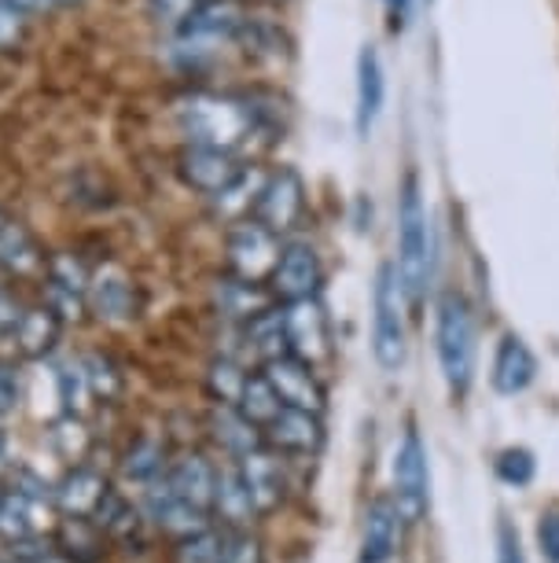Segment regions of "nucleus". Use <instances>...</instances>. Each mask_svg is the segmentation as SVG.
<instances>
[{"mask_svg":"<svg viewBox=\"0 0 559 563\" xmlns=\"http://www.w3.org/2000/svg\"><path fill=\"white\" fill-rule=\"evenodd\" d=\"M170 461H174V456H170V445H166V439L144 431L122 450L119 475L125 483H133V486H141V490H144V486H152L155 479H163Z\"/></svg>","mask_w":559,"mask_h":563,"instance_id":"23","label":"nucleus"},{"mask_svg":"<svg viewBox=\"0 0 559 563\" xmlns=\"http://www.w3.org/2000/svg\"><path fill=\"white\" fill-rule=\"evenodd\" d=\"M0 563H12V560H8V556H0Z\"/></svg>","mask_w":559,"mask_h":563,"instance_id":"50","label":"nucleus"},{"mask_svg":"<svg viewBox=\"0 0 559 563\" xmlns=\"http://www.w3.org/2000/svg\"><path fill=\"white\" fill-rule=\"evenodd\" d=\"M59 4H74V0H59Z\"/></svg>","mask_w":559,"mask_h":563,"instance_id":"51","label":"nucleus"},{"mask_svg":"<svg viewBox=\"0 0 559 563\" xmlns=\"http://www.w3.org/2000/svg\"><path fill=\"white\" fill-rule=\"evenodd\" d=\"M497 563H526L519 530H515L508 519H501L497 523Z\"/></svg>","mask_w":559,"mask_h":563,"instance_id":"45","label":"nucleus"},{"mask_svg":"<svg viewBox=\"0 0 559 563\" xmlns=\"http://www.w3.org/2000/svg\"><path fill=\"white\" fill-rule=\"evenodd\" d=\"M236 464V475L239 483H244V490L250 497V505H255V516H272L277 508L283 505V497H288V479H283V464L280 456L269 450V445H261V450L239 456Z\"/></svg>","mask_w":559,"mask_h":563,"instance_id":"15","label":"nucleus"},{"mask_svg":"<svg viewBox=\"0 0 559 563\" xmlns=\"http://www.w3.org/2000/svg\"><path fill=\"white\" fill-rule=\"evenodd\" d=\"M217 563H266V552H261V541L250 530H228Z\"/></svg>","mask_w":559,"mask_h":563,"instance_id":"39","label":"nucleus"},{"mask_svg":"<svg viewBox=\"0 0 559 563\" xmlns=\"http://www.w3.org/2000/svg\"><path fill=\"white\" fill-rule=\"evenodd\" d=\"M89 313L103 324H125L136 317V284L119 262H108L89 276Z\"/></svg>","mask_w":559,"mask_h":563,"instance_id":"16","label":"nucleus"},{"mask_svg":"<svg viewBox=\"0 0 559 563\" xmlns=\"http://www.w3.org/2000/svg\"><path fill=\"white\" fill-rule=\"evenodd\" d=\"M52 541H56L59 556L67 563H103V560H108V552H111L108 538H103V530L92 523V519L59 516Z\"/></svg>","mask_w":559,"mask_h":563,"instance_id":"27","label":"nucleus"},{"mask_svg":"<svg viewBox=\"0 0 559 563\" xmlns=\"http://www.w3.org/2000/svg\"><path fill=\"white\" fill-rule=\"evenodd\" d=\"M383 4L390 8V30H402L409 15V0H383Z\"/></svg>","mask_w":559,"mask_h":563,"instance_id":"47","label":"nucleus"},{"mask_svg":"<svg viewBox=\"0 0 559 563\" xmlns=\"http://www.w3.org/2000/svg\"><path fill=\"white\" fill-rule=\"evenodd\" d=\"M177 125L185 141L199 147H217V152L239 155L255 136L266 133V111L250 97H232V92H192L177 103Z\"/></svg>","mask_w":559,"mask_h":563,"instance_id":"1","label":"nucleus"},{"mask_svg":"<svg viewBox=\"0 0 559 563\" xmlns=\"http://www.w3.org/2000/svg\"><path fill=\"white\" fill-rule=\"evenodd\" d=\"M0 494H4V486H0Z\"/></svg>","mask_w":559,"mask_h":563,"instance_id":"52","label":"nucleus"},{"mask_svg":"<svg viewBox=\"0 0 559 563\" xmlns=\"http://www.w3.org/2000/svg\"><path fill=\"white\" fill-rule=\"evenodd\" d=\"M23 372H19L15 361L0 357V420L15 417L19 406H23Z\"/></svg>","mask_w":559,"mask_h":563,"instance_id":"38","label":"nucleus"},{"mask_svg":"<svg viewBox=\"0 0 559 563\" xmlns=\"http://www.w3.org/2000/svg\"><path fill=\"white\" fill-rule=\"evenodd\" d=\"M15 472V456H12V439H8V431L0 428V486L8 483V475Z\"/></svg>","mask_w":559,"mask_h":563,"instance_id":"46","label":"nucleus"},{"mask_svg":"<svg viewBox=\"0 0 559 563\" xmlns=\"http://www.w3.org/2000/svg\"><path fill=\"white\" fill-rule=\"evenodd\" d=\"M48 265L45 247L30 232L23 221H8V229L0 232V273L12 280H41Z\"/></svg>","mask_w":559,"mask_h":563,"instance_id":"20","label":"nucleus"},{"mask_svg":"<svg viewBox=\"0 0 559 563\" xmlns=\"http://www.w3.org/2000/svg\"><path fill=\"white\" fill-rule=\"evenodd\" d=\"M210 519L221 527V530H250L255 523V505L244 490L236 475V464L228 467H217V486H214V505H210Z\"/></svg>","mask_w":559,"mask_h":563,"instance_id":"26","label":"nucleus"},{"mask_svg":"<svg viewBox=\"0 0 559 563\" xmlns=\"http://www.w3.org/2000/svg\"><path fill=\"white\" fill-rule=\"evenodd\" d=\"M111 494V475L97 464H74L52 483V505L67 519H97Z\"/></svg>","mask_w":559,"mask_h":563,"instance_id":"11","label":"nucleus"},{"mask_svg":"<svg viewBox=\"0 0 559 563\" xmlns=\"http://www.w3.org/2000/svg\"><path fill=\"white\" fill-rule=\"evenodd\" d=\"M23 313H26V302L4 284V288H0V343H12V335H15L19 321H23Z\"/></svg>","mask_w":559,"mask_h":563,"instance_id":"42","label":"nucleus"},{"mask_svg":"<svg viewBox=\"0 0 559 563\" xmlns=\"http://www.w3.org/2000/svg\"><path fill=\"white\" fill-rule=\"evenodd\" d=\"M247 376H250V372L239 365V361H232L228 354H221V357H214L206 365V376H203L206 395L214 398V406H232V409H236L239 395H244Z\"/></svg>","mask_w":559,"mask_h":563,"instance_id":"35","label":"nucleus"},{"mask_svg":"<svg viewBox=\"0 0 559 563\" xmlns=\"http://www.w3.org/2000/svg\"><path fill=\"white\" fill-rule=\"evenodd\" d=\"M56 398H59V412H70V417H86V412L97 406L86 379V368H81L78 357L63 361L56 368Z\"/></svg>","mask_w":559,"mask_h":563,"instance_id":"36","label":"nucleus"},{"mask_svg":"<svg viewBox=\"0 0 559 563\" xmlns=\"http://www.w3.org/2000/svg\"><path fill=\"white\" fill-rule=\"evenodd\" d=\"M12 4L19 8V12H23L26 19L30 15H41V12H48L52 4H59V0H12Z\"/></svg>","mask_w":559,"mask_h":563,"instance_id":"48","label":"nucleus"},{"mask_svg":"<svg viewBox=\"0 0 559 563\" xmlns=\"http://www.w3.org/2000/svg\"><path fill=\"white\" fill-rule=\"evenodd\" d=\"M100 530H103V538H108V545L111 549H122V552H136V549H144V530H147V519L141 512V505L133 501V497H125L114 490L108 497V505L100 508V516L92 519Z\"/></svg>","mask_w":559,"mask_h":563,"instance_id":"22","label":"nucleus"},{"mask_svg":"<svg viewBox=\"0 0 559 563\" xmlns=\"http://www.w3.org/2000/svg\"><path fill=\"white\" fill-rule=\"evenodd\" d=\"M89 276L92 269L78 254L70 251L48 254L41 288H45V306L63 324H81L89 317Z\"/></svg>","mask_w":559,"mask_h":563,"instance_id":"6","label":"nucleus"},{"mask_svg":"<svg viewBox=\"0 0 559 563\" xmlns=\"http://www.w3.org/2000/svg\"><path fill=\"white\" fill-rule=\"evenodd\" d=\"M206 0H152V15L158 23H170V26H181L188 15H195Z\"/></svg>","mask_w":559,"mask_h":563,"instance_id":"43","label":"nucleus"},{"mask_svg":"<svg viewBox=\"0 0 559 563\" xmlns=\"http://www.w3.org/2000/svg\"><path fill=\"white\" fill-rule=\"evenodd\" d=\"M280 236H272L255 218H244L225 232V273L247 284H266L280 262Z\"/></svg>","mask_w":559,"mask_h":563,"instance_id":"5","label":"nucleus"},{"mask_svg":"<svg viewBox=\"0 0 559 563\" xmlns=\"http://www.w3.org/2000/svg\"><path fill=\"white\" fill-rule=\"evenodd\" d=\"M272 295L266 284H247V280H236V276H217L214 284V310L221 321L228 324H250L255 317H261L266 310H272Z\"/></svg>","mask_w":559,"mask_h":563,"instance_id":"21","label":"nucleus"},{"mask_svg":"<svg viewBox=\"0 0 559 563\" xmlns=\"http://www.w3.org/2000/svg\"><path fill=\"white\" fill-rule=\"evenodd\" d=\"M435 343L438 365L452 395H468L474 379V357H479V332H474V313L463 295L449 291L438 299L435 317Z\"/></svg>","mask_w":559,"mask_h":563,"instance_id":"3","label":"nucleus"},{"mask_svg":"<svg viewBox=\"0 0 559 563\" xmlns=\"http://www.w3.org/2000/svg\"><path fill=\"white\" fill-rule=\"evenodd\" d=\"M534 376H537V357L530 354V346L519 335H504L497 343V354H493V372H490L493 387L501 395H523L534 384Z\"/></svg>","mask_w":559,"mask_h":563,"instance_id":"25","label":"nucleus"},{"mask_svg":"<svg viewBox=\"0 0 559 563\" xmlns=\"http://www.w3.org/2000/svg\"><path fill=\"white\" fill-rule=\"evenodd\" d=\"M324 284V265L321 254H316L305 240H288L280 247V262L269 276V295L277 306H291V302H305L316 299Z\"/></svg>","mask_w":559,"mask_h":563,"instance_id":"10","label":"nucleus"},{"mask_svg":"<svg viewBox=\"0 0 559 563\" xmlns=\"http://www.w3.org/2000/svg\"><path fill=\"white\" fill-rule=\"evenodd\" d=\"M30 19L19 12L12 0H0V52H12L23 45Z\"/></svg>","mask_w":559,"mask_h":563,"instance_id":"41","label":"nucleus"},{"mask_svg":"<svg viewBox=\"0 0 559 563\" xmlns=\"http://www.w3.org/2000/svg\"><path fill=\"white\" fill-rule=\"evenodd\" d=\"M136 505H141L147 527H155L158 534H166L170 541L192 538V534H199V530L214 527V519H210L206 512H199L195 505H188L185 497H177L166 479H155L152 486H144L141 501Z\"/></svg>","mask_w":559,"mask_h":563,"instance_id":"12","label":"nucleus"},{"mask_svg":"<svg viewBox=\"0 0 559 563\" xmlns=\"http://www.w3.org/2000/svg\"><path fill=\"white\" fill-rule=\"evenodd\" d=\"M261 180H266V174H258L255 166L244 169V177L236 180L232 188H225L217 199H210L214 203V214L221 221H228V225H236V221L250 218V210H255L258 203V192H261Z\"/></svg>","mask_w":559,"mask_h":563,"instance_id":"33","label":"nucleus"},{"mask_svg":"<svg viewBox=\"0 0 559 563\" xmlns=\"http://www.w3.org/2000/svg\"><path fill=\"white\" fill-rule=\"evenodd\" d=\"M63 339V321L48 310L45 302L41 306H26L23 321H19L15 335H12V350L23 361H45L59 350Z\"/></svg>","mask_w":559,"mask_h":563,"instance_id":"24","label":"nucleus"},{"mask_svg":"<svg viewBox=\"0 0 559 563\" xmlns=\"http://www.w3.org/2000/svg\"><path fill=\"white\" fill-rule=\"evenodd\" d=\"M78 361H81V368H86L92 401H97V406H119L125 395V372L119 368V361L111 354H103V350H89V354H81Z\"/></svg>","mask_w":559,"mask_h":563,"instance_id":"31","label":"nucleus"},{"mask_svg":"<svg viewBox=\"0 0 559 563\" xmlns=\"http://www.w3.org/2000/svg\"><path fill=\"white\" fill-rule=\"evenodd\" d=\"M163 479L170 483V490L177 497H185L188 505H195L199 512L210 516V505H214V486H217V464L214 461H206V456L195 453V450H185V453H177L170 461Z\"/></svg>","mask_w":559,"mask_h":563,"instance_id":"18","label":"nucleus"},{"mask_svg":"<svg viewBox=\"0 0 559 563\" xmlns=\"http://www.w3.org/2000/svg\"><path fill=\"white\" fill-rule=\"evenodd\" d=\"M0 288H4V284H0Z\"/></svg>","mask_w":559,"mask_h":563,"instance_id":"53","label":"nucleus"},{"mask_svg":"<svg viewBox=\"0 0 559 563\" xmlns=\"http://www.w3.org/2000/svg\"><path fill=\"white\" fill-rule=\"evenodd\" d=\"M534 453L530 450H504L497 456V475L508 486H526L534 479Z\"/></svg>","mask_w":559,"mask_h":563,"instance_id":"40","label":"nucleus"},{"mask_svg":"<svg viewBox=\"0 0 559 563\" xmlns=\"http://www.w3.org/2000/svg\"><path fill=\"white\" fill-rule=\"evenodd\" d=\"M8 221H12V218H8V210H4V207H0V232H4V229H8Z\"/></svg>","mask_w":559,"mask_h":563,"instance_id":"49","label":"nucleus"},{"mask_svg":"<svg viewBox=\"0 0 559 563\" xmlns=\"http://www.w3.org/2000/svg\"><path fill=\"white\" fill-rule=\"evenodd\" d=\"M247 163L232 152H217V147H199V144H188L181 155H177V174L192 192L206 196V199H217L225 188L236 185L244 177Z\"/></svg>","mask_w":559,"mask_h":563,"instance_id":"13","label":"nucleus"},{"mask_svg":"<svg viewBox=\"0 0 559 563\" xmlns=\"http://www.w3.org/2000/svg\"><path fill=\"white\" fill-rule=\"evenodd\" d=\"M210 439H214L232 461H239V456L266 445L255 423L239 417V409H232V406H214V412H210Z\"/></svg>","mask_w":559,"mask_h":563,"instance_id":"29","label":"nucleus"},{"mask_svg":"<svg viewBox=\"0 0 559 563\" xmlns=\"http://www.w3.org/2000/svg\"><path fill=\"white\" fill-rule=\"evenodd\" d=\"M383 63H379V52L372 45H365L361 56H357V133L361 136L372 133L379 111H383Z\"/></svg>","mask_w":559,"mask_h":563,"instance_id":"28","label":"nucleus"},{"mask_svg":"<svg viewBox=\"0 0 559 563\" xmlns=\"http://www.w3.org/2000/svg\"><path fill=\"white\" fill-rule=\"evenodd\" d=\"M92 442H97V439H92L86 417H70V412H59V417L48 423V450L56 453L67 467L89 464Z\"/></svg>","mask_w":559,"mask_h":563,"instance_id":"30","label":"nucleus"},{"mask_svg":"<svg viewBox=\"0 0 559 563\" xmlns=\"http://www.w3.org/2000/svg\"><path fill=\"white\" fill-rule=\"evenodd\" d=\"M239 332H244L247 346L255 350V357L261 361V365L272 361V357L288 354V339H283V310H280V306H272V310L255 317V321L244 324Z\"/></svg>","mask_w":559,"mask_h":563,"instance_id":"34","label":"nucleus"},{"mask_svg":"<svg viewBox=\"0 0 559 563\" xmlns=\"http://www.w3.org/2000/svg\"><path fill=\"white\" fill-rule=\"evenodd\" d=\"M225 534L217 523L199 530L192 538H181L174 541V563H217L221 560V549H225Z\"/></svg>","mask_w":559,"mask_h":563,"instance_id":"37","label":"nucleus"},{"mask_svg":"<svg viewBox=\"0 0 559 563\" xmlns=\"http://www.w3.org/2000/svg\"><path fill=\"white\" fill-rule=\"evenodd\" d=\"M236 409H239V417L255 423L258 431H266L269 423L280 417L283 401L277 398V390L269 387V379L261 376V368H258V372H250V376H247V384H244V395H239Z\"/></svg>","mask_w":559,"mask_h":563,"instance_id":"32","label":"nucleus"},{"mask_svg":"<svg viewBox=\"0 0 559 563\" xmlns=\"http://www.w3.org/2000/svg\"><path fill=\"white\" fill-rule=\"evenodd\" d=\"M398 284L405 291L409 306H420L427 295L431 280V229H427V207L420 192V177L405 174L402 192H398V262H394Z\"/></svg>","mask_w":559,"mask_h":563,"instance_id":"2","label":"nucleus"},{"mask_svg":"<svg viewBox=\"0 0 559 563\" xmlns=\"http://www.w3.org/2000/svg\"><path fill=\"white\" fill-rule=\"evenodd\" d=\"M537 541H541V556L548 563H559V505H552L537 519Z\"/></svg>","mask_w":559,"mask_h":563,"instance_id":"44","label":"nucleus"},{"mask_svg":"<svg viewBox=\"0 0 559 563\" xmlns=\"http://www.w3.org/2000/svg\"><path fill=\"white\" fill-rule=\"evenodd\" d=\"M402 512H398L394 497H376L365 508L361 523V563H390L402 538Z\"/></svg>","mask_w":559,"mask_h":563,"instance_id":"19","label":"nucleus"},{"mask_svg":"<svg viewBox=\"0 0 559 563\" xmlns=\"http://www.w3.org/2000/svg\"><path fill=\"white\" fill-rule=\"evenodd\" d=\"M405 291L398 284L394 265H383L376 276L372 291V354L383 372H398L409 357V332H405Z\"/></svg>","mask_w":559,"mask_h":563,"instance_id":"4","label":"nucleus"},{"mask_svg":"<svg viewBox=\"0 0 559 563\" xmlns=\"http://www.w3.org/2000/svg\"><path fill=\"white\" fill-rule=\"evenodd\" d=\"M261 376L277 390L283 409H302V412H313V417H324V409H328V390H324L316 368L302 365V361H294L291 354L266 361Z\"/></svg>","mask_w":559,"mask_h":563,"instance_id":"14","label":"nucleus"},{"mask_svg":"<svg viewBox=\"0 0 559 563\" xmlns=\"http://www.w3.org/2000/svg\"><path fill=\"white\" fill-rule=\"evenodd\" d=\"M394 505L405 523H420L431 508V472L427 450L416 428L405 431L402 445L394 453Z\"/></svg>","mask_w":559,"mask_h":563,"instance_id":"8","label":"nucleus"},{"mask_svg":"<svg viewBox=\"0 0 559 563\" xmlns=\"http://www.w3.org/2000/svg\"><path fill=\"white\" fill-rule=\"evenodd\" d=\"M283 310V339H288V354L310 368H321L332 361V324L324 313L321 299H305L280 306Z\"/></svg>","mask_w":559,"mask_h":563,"instance_id":"9","label":"nucleus"},{"mask_svg":"<svg viewBox=\"0 0 559 563\" xmlns=\"http://www.w3.org/2000/svg\"><path fill=\"white\" fill-rule=\"evenodd\" d=\"M250 218H255L258 225H266L272 236H291L305 218V180L299 169L280 166V169H272V174H266Z\"/></svg>","mask_w":559,"mask_h":563,"instance_id":"7","label":"nucleus"},{"mask_svg":"<svg viewBox=\"0 0 559 563\" xmlns=\"http://www.w3.org/2000/svg\"><path fill=\"white\" fill-rule=\"evenodd\" d=\"M261 439L277 456H313L324 445V420L302 409H280Z\"/></svg>","mask_w":559,"mask_h":563,"instance_id":"17","label":"nucleus"}]
</instances>
